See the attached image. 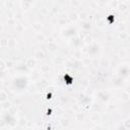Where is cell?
I'll return each instance as SVG.
<instances>
[{
	"label": "cell",
	"instance_id": "1",
	"mask_svg": "<svg viewBox=\"0 0 130 130\" xmlns=\"http://www.w3.org/2000/svg\"><path fill=\"white\" fill-rule=\"evenodd\" d=\"M63 80H64V82H65V84L66 85H72L73 84V76L71 75V74H69V73H65L64 75H63Z\"/></svg>",
	"mask_w": 130,
	"mask_h": 130
},
{
	"label": "cell",
	"instance_id": "2",
	"mask_svg": "<svg viewBox=\"0 0 130 130\" xmlns=\"http://www.w3.org/2000/svg\"><path fill=\"white\" fill-rule=\"evenodd\" d=\"M115 19H116V17H115V15H114L113 13H110V14H108L106 16V20H107V22H108L109 24H114Z\"/></svg>",
	"mask_w": 130,
	"mask_h": 130
},
{
	"label": "cell",
	"instance_id": "3",
	"mask_svg": "<svg viewBox=\"0 0 130 130\" xmlns=\"http://www.w3.org/2000/svg\"><path fill=\"white\" fill-rule=\"evenodd\" d=\"M51 98H52V93H47V99L49 100V99H51Z\"/></svg>",
	"mask_w": 130,
	"mask_h": 130
},
{
	"label": "cell",
	"instance_id": "4",
	"mask_svg": "<svg viewBox=\"0 0 130 130\" xmlns=\"http://www.w3.org/2000/svg\"><path fill=\"white\" fill-rule=\"evenodd\" d=\"M51 113H52V109H48V111H47V115H51Z\"/></svg>",
	"mask_w": 130,
	"mask_h": 130
}]
</instances>
